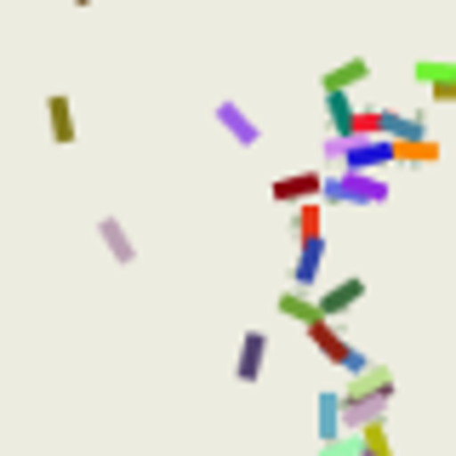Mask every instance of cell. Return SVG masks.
Listing matches in <instances>:
<instances>
[{
    "mask_svg": "<svg viewBox=\"0 0 456 456\" xmlns=\"http://www.w3.org/2000/svg\"><path fill=\"white\" fill-rule=\"evenodd\" d=\"M360 456H365V451H360Z\"/></svg>",
    "mask_w": 456,
    "mask_h": 456,
    "instance_id": "7402d4cb",
    "label": "cell"
},
{
    "mask_svg": "<svg viewBox=\"0 0 456 456\" xmlns=\"http://www.w3.org/2000/svg\"><path fill=\"white\" fill-rule=\"evenodd\" d=\"M320 97H325V114H331V132H337V126H342V120H348V114H354V109H360V103H354V97H348V92H320Z\"/></svg>",
    "mask_w": 456,
    "mask_h": 456,
    "instance_id": "d6986e66",
    "label": "cell"
},
{
    "mask_svg": "<svg viewBox=\"0 0 456 456\" xmlns=\"http://www.w3.org/2000/svg\"><path fill=\"white\" fill-rule=\"evenodd\" d=\"M75 6H92V0H75Z\"/></svg>",
    "mask_w": 456,
    "mask_h": 456,
    "instance_id": "44dd1931",
    "label": "cell"
},
{
    "mask_svg": "<svg viewBox=\"0 0 456 456\" xmlns=\"http://www.w3.org/2000/svg\"><path fill=\"white\" fill-rule=\"evenodd\" d=\"M320 456H360V434H337V439H320Z\"/></svg>",
    "mask_w": 456,
    "mask_h": 456,
    "instance_id": "ffe728a7",
    "label": "cell"
},
{
    "mask_svg": "<svg viewBox=\"0 0 456 456\" xmlns=\"http://www.w3.org/2000/svg\"><path fill=\"white\" fill-rule=\"evenodd\" d=\"M325 183H331V171L308 166V171H285V177H274L268 194H274V206L297 211V206H308V200H325Z\"/></svg>",
    "mask_w": 456,
    "mask_h": 456,
    "instance_id": "277c9868",
    "label": "cell"
},
{
    "mask_svg": "<svg viewBox=\"0 0 456 456\" xmlns=\"http://www.w3.org/2000/svg\"><path fill=\"white\" fill-rule=\"evenodd\" d=\"M297 246H308V240H325V200H308V206H297Z\"/></svg>",
    "mask_w": 456,
    "mask_h": 456,
    "instance_id": "9a60e30c",
    "label": "cell"
},
{
    "mask_svg": "<svg viewBox=\"0 0 456 456\" xmlns=\"http://www.w3.org/2000/svg\"><path fill=\"white\" fill-rule=\"evenodd\" d=\"M97 240H103V246H109V256H114V263H137V240L132 234H126V223L120 217H103V223H97Z\"/></svg>",
    "mask_w": 456,
    "mask_h": 456,
    "instance_id": "7c38bea8",
    "label": "cell"
},
{
    "mask_svg": "<svg viewBox=\"0 0 456 456\" xmlns=\"http://www.w3.org/2000/svg\"><path fill=\"white\" fill-rule=\"evenodd\" d=\"M280 314H285V320H297V325H308L314 314H320V297H308L303 285H291V291L280 297Z\"/></svg>",
    "mask_w": 456,
    "mask_h": 456,
    "instance_id": "2e32d148",
    "label": "cell"
},
{
    "mask_svg": "<svg viewBox=\"0 0 456 456\" xmlns=\"http://www.w3.org/2000/svg\"><path fill=\"white\" fill-rule=\"evenodd\" d=\"M217 126L240 142V149H256V137H263V132H256V120L246 114V103H234V97H223V103H217Z\"/></svg>",
    "mask_w": 456,
    "mask_h": 456,
    "instance_id": "ba28073f",
    "label": "cell"
},
{
    "mask_svg": "<svg viewBox=\"0 0 456 456\" xmlns=\"http://www.w3.org/2000/svg\"><path fill=\"white\" fill-rule=\"evenodd\" d=\"M325 206H388V177H377V171H331Z\"/></svg>",
    "mask_w": 456,
    "mask_h": 456,
    "instance_id": "3957f363",
    "label": "cell"
},
{
    "mask_svg": "<svg viewBox=\"0 0 456 456\" xmlns=\"http://www.w3.org/2000/svg\"><path fill=\"white\" fill-rule=\"evenodd\" d=\"M388 137L399 142V137H428V114L422 109H411V114H394L388 109Z\"/></svg>",
    "mask_w": 456,
    "mask_h": 456,
    "instance_id": "e0dca14e",
    "label": "cell"
},
{
    "mask_svg": "<svg viewBox=\"0 0 456 456\" xmlns=\"http://www.w3.org/2000/svg\"><path fill=\"white\" fill-rule=\"evenodd\" d=\"M394 166V137H354L342 142V171H382Z\"/></svg>",
    "mask_w": 456,
    "mask_h": 456,
    "instance_id": "5b68a950",
    "label": "cell"
},
{
    "mask_svg": "<svg viewBox=\"0 0 456 456\" xmlns=\"http://www.w3.org/2000/svg\"><path fill=\"white\" fill-rule=\"evenodd\" d=\"M303 331H308L314 348H320V360H325V365H337L342 377H354V370H365V365H370V360H365V348H354V342L337 331V320H331V314H314Z\"/></svg>",
    "mask_w": 456,
    "mask_h": 456,
    "instance_id": "7a4b0ae2",
    "label": "cell"
},
{
    "mask_svg": "<svg viewBox=\"0 0 456 456\" xmlns=\"http://www.w3.org/2000/svg\"><path fill=\"white\" fill-rule=\"evenodd\" d=\"M411 80H422L434 92V103H456V63H445V57H417Z\"/></svg>",
    "mask_w": 456,
    "mask_h": 456,
    "instance_id": "8992f818",
    "label": "cell"
},
{
    "mask_svg": "<svg viewBox=\"0 0 456 456\" xmlns=\"http://www.w3.org/2000/svg\"><path fill=\"white\" fill-rule=\"evenodd\" d=\"M394 166H439V142L434 137H399L394 142Z\"/></svg>",
    "mask_w": 456,
    "mask_h": 456,
    "instance_id": "4fadbf2b",
    "label": "cell"
},
{
    "mask_svg": "<svg viewBox=\"0 0 456 456\" xmlns=\"http://www.w3.org/2000/svg\"><path fill=\"white\" fill-rule=\"evenodd\" d=\"M46 132H52L57 149H69V142H75V103H69L63 92L46 97Z\"/></svg>",
    "mask_w": 456,
    "mask_h": 456,
    "instance_id": "8fae6325",
    "label": "cell"
},
{
    "mask_svg": "<svg viewBox=\"0 0 456 456\" xmlns=\"http://www.w3.org/2000/svg\"><path fill=\"white\" fill-rule=\"evenodd\" d=\"M360 303H365V280L360 274H348V280H337V285L320 291V314H331V320H342V314L360 308Z\"/></svg>",
    "mask_w": 456,
    "mask_h": 456,
    "instance_id": "52a82bcc",
    "label": "cell"
},
{
    "mask_svg": "<svg viewBox=\"0 0 456 456\" xmlns=\"http://www.w3.org/2000/svg\"><path fill=\"white\" fill-rule=\"evenodd\" d=\"M388 399H394V370L388 365L370 360L365 370H354L348 388H342V422H348V434H360L365 422H377L382 411H388Z\"/></svg>",
    "mask_w": 456,
    "mask_h": 456,
    "instance_id": "6da1fadb",
    "label": "cell"
},
{
    "mask_svg": "<svg viewBox=\"0 0 456 456\" xmlns=\"http://www.w3.org/2000/svg\"><path fill=\"white\" fill-rule=\"evenodd\" d=\"M268 365V331H246L240 337V360H234V377L240 382H256Z\"/></svg>",
    "mask_w": 456,
    "mask_h": 456,
    "instance_id": "30bf717a",
    "label": "cell"
},
{
    "mask_svg": "<svg viewBox=\"0 0 456 456\" xmlns=\"http://www.w3.org/2000/svg\"><path fill=\"white\" fill-rule=\"evenodd\" d=\"M370 80V57H342L320 75V92H354V86Z\"/></svg>",
    "mask_w": 456,
    "mask_h": 456,
    "instance_id": "9c48e42d",
    "label": "cell"
},
{
    "mask_svg": "<svg viewBox=\"0 0 456 456\" xmlns=\"http://www.w3.org/2000/svg\"><path fill=\"white\" fill-rule=\"evenodd\" d=\"M360 451L365 456H394V439H388V422H382V417L360 428Z\"/></svg>",
    "mask_w": 456,
    "mask_h": 456,
    "instance_id": "ac0fdd59",
    "label": "cell"
},
{
    "mask_svg": "<svg viewBox=\"0 0 456 456\" xmlns=\"http://www.w3.org/2000/svg\"><path fill=\"white\" fill-rule=\"evenodd\" d=\"M320 268H325V240H308V246H297V268H291V285H308L320 280Z\"/></svg>",
    "mask_w": 456,
    "mask_h": 456,
    "instance_id": "5bb4252c",
    "label": "cell"
}]
</instances>
